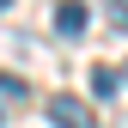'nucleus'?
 <instances>
[{
	"instance_id": "obj_4",
	"label": "nucleus",
	"mask_w": 128,
	"mask_h": 128,
	"mask_svg": "<svg viewBox=\"0 0 128 128\" xmlns=\"http://www.w3.org/2000/svg\"><path fill=\"white\" fill-rule=\"evenodd\" d=\"M6 6H12V0H0V12H6Z\"/></svg>"
},
{
	"instance_id": "obj_3",
	"label": "nucleus",
	"mask_w": 128,
	"mask_h": 128,
	"mask_svg": "<svg viewBox=\"0 0 128 128\" xmlns=\"http://www.w3.org/2000/svg\"><path fill=\"white\" fill-rule=\"evenodd\" d=\"M92 92H98L104 104H116V98H122V73H116V67H92Z\"/></svg>"
},
{
	"instance_id": "obj_1",
	"label": "nucleus",
	"mask_w": 128,
	"mask_h": 128,
	"mask_svg": "<svg viewBox=\"0 0 128 128\" xmlns=\"http://www.w3.org/2000/svg\"><path fill=\"white\" fill-rule=\"evenodd\" d=\"M49 122H55V128H98V116H92L79 98H67V92L49 98Z\"/></svg>"
},
{
	"instance_id": "obj_2",
	"label": "nucleus",
	"mask_w": 128,
	"mask_h": 128,
	"mask_svg": "<svg viewBox=\"0 0 128 128\" xmlns=\"http://www.w3.org/2000/svg\"><path fill=\"white\" fill-rule=\"evenodd\" d=\"M55 30L61 37H79V30H86V6H79V0H61L55 6Z\"/></svg>"
}]
</instances>
